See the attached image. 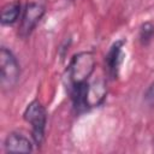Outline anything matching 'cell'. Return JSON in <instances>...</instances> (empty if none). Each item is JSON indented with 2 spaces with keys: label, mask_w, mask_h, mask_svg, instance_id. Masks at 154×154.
<instances>
[{
  "label": "cell",
  "mask_w": 154,
  "mask_h": 154,
  "mask_svg": "<svg viewBox=\"0 0 154 154\" xmlns=\"http://www.w3.org/2000/svg\"><path fill=\"white\" fill-rule=\"evenodd\" d=\"M96 67L95 54L90 51L76 53L67 65L69 87H75L89 82Z\"/></svg>",
  "instance_id": "cell-1"
},
{
  "label": "cell",
  "mask_w": 154,
  "mask_h": 154,
  "mask_svg": "<svg viewBox=\"0 0 154 154\" xmlns=\"http://www.w3.org/2000/svg\"><path fill=\"white\" fill-rule=\"evenodd\" d=\"M23 119L31 126V137L36 147H41L45 141L46 125H47V111L42 102L37 99L30 101L24 112Z\"/></svg>",
  "instance_id": "cell-2"
},
{
  "label": "cell",
  "mask_w": 154,
  "mask_h": 154,
  "mask_svg": "<svg viewBox=\"0 0 154 154\" xmlns=\"http://www.w3.org/2000/svg\"><path fill=\"white\" fill-rule=\"evenodd\" d=\"M20 78V65L16 54L7 47L0 48V85L4 91L13 89Z\"/></svg>",
  "instance_id": "cell-3"
},
{
  "label": "cell",
  "mask_w": 154,
  "mask_h": 154,
  "mask_svg": "<svg viewBox=\"0 0 154 154\" xmlns=\"http://www.w3.org/2000/svg\"><path fill=\"white\" fill-rule=\"evenodd\" d=\"M46 13V7L41 2L36 1H30L25 4L22 17L19 19V25H18V36L20 38H28L37 24L41 22Z\"/></svg>",
  "instance_id": "cell-4"
},
{
  "label": "cell",
  "mask_w": 154,
  "mask_h": 154,
  "mask_svg": "<svg viewBox=\"0 0 154 154\" xmlns=\"http://www.w3.org/2000/svg\"><path fill=\"white\" fill-rule=\"evenodd\" d=\"M125 43H126V40L124 38L117 40L116 42H113L107 54L105 55V70L108 78L112 81L117 79L119 76V71L125 58V53L123 51Z\"/></svg>",
  "instance_id": "cell-5"
},
{
  "label": "cell",
  "mask_w": 154,
  "mask_h": 154,
  "mask_svg": "<svg viewBox=\"0 0 154 154\" xmlns=\"http://www.w3.org/2000/svg\"><path fill=\"white\" fill-rule=\"evenodd\" d=\"M34 144L35 143L25 135L18 131L10 132L4 140V149L6 153H31Z\"/></svg>",
  "instance_id": "cell-6"
},
{
  "label": "cell",
  "mask_w": 154,
  "mask_h": 154,
  "mask_svg": "<svg viewBox=\"0 0 154 154\" xmlns=\"http://www.w3.org/2000/svg\"><path fill=\"white\" fill-rule=\"evenodd\" d=\"M107 96V88L102 79L94 81L91 83H88L87 90H85V107L87 112L91 108L101 106Z\"/></svg>",
  "instance_id": "cell-7"
},
{
  "label": "cell",
  "mask_w": 154,
  "mask_h": 154,
  "mask_svg": "<svg viewBox=\"0 0 154 154\" xmlns=\"http://www.w3.org/2000/svg\"><path fill=\"white\" fill-rule=\"evenodd\" d=\"M22 12H23V7L20 0H13L6 2L1 8V16H0L1 25L11 26L16 24L22 17Z\"/></svg>",
  "instance_id": "cell-8"
},
{
  "label": "cell",
  "mask_w": 154,
  "mask_h": 154,
  "mask_svg": "<svg viewBox=\"0 0 154 154\" xmlns=\"http://www.w3.org/2000/svg\"><path fill=\"white\" fill-rule=\"evenodd\" d=\"M154 41V23L143 22L138 28V42L142 47H148Z\"/></svg>",
  "instance_id": "cell-9"
},
{
  "label": "cell",
  "mask_w": 154,
  "mask_h": 154,
  "mask_svg": "<svg viewBox=\"0 0 154 154\" xmlns=\"http://www.w3.org/2000/svg\"><path fill=\"white\" fill-rule=\"evenodd\" d=\"M143 101L144 103L150 107V108H154V82H152L147 89L144 90L143 93Z\"/></svg>",
  "instance_id": "cell-10"
},
{
  "label": "cell",
  "mask_w": 154,
  "mask_h": 154,
  "mask_svg": "<svg viewBox=\"0 0 154 154\" xmlns=\"http://www.w3.org/2000/svg\"><path fill=\"white\" fill-rule=\"evenodd\" d=\"M70 1H73V0H70Z\"/></svg>",
  "instance_id": "cell-11"
},
{
  "label": "cell",
  "mask_w": 154,
  "mask_h": 154,
  "mask_svg": "<svg viewBox=\"0 0 154 154\" xmlns=\"http://www.w3.org/2000/svg\"><path fill=\"white\" fill-rule=\"evenodd\" d=\"M153 141H154V138H153Z\"/></svg>",
  "instance_id": "cell-12"
}]
</instances>
